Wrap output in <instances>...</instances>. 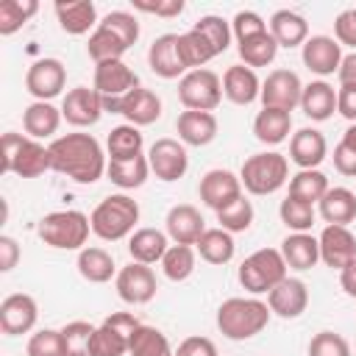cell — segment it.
<instances>
[{"instance_id": "03108f58", "label": "cell", "mask_w": 356, "mask_h": 356, "mask_svg": "<svg viewBox=\"0 0 356 356\" xmlns=\"http://www.w3.org/2000/svg\"><path fill=\"white\" fill-rule=\"evenodd\" d=\"M350 11H353V17H356V8H350Z\"/></svg>"}, {"instance_id": "6da1fadb", "label": "cell", "mask_w": 356, "mask_h": 356, "mask_svg": "<svg viewBox=\"0 0 356 356\" xmlns=\"http://www.w3.org/2000/svg\"><path fill=\"white\" fill-rule=\"evenodd\" d=\"M47 147L53 170L72 178L75 184H95L108 167L106 153L92 134H64L56 136Z\"/></svg>"}, {"instance_id": "d590c367", "label": "cell", "mask_w": 356, "mask_h": 356, "mask_svg": "<svg viewBox=\"0 0 356 356\" xmlns=\"http://www.w3.org/2000/svg\"><path fill=\"white\" fill-rule=\"evenodd\" d=\"M195 250H197L200 259L209 261V264H228V261L234 259V250H236L234 234H228V231H222V228H206L203 236L197 239Z\"/></svg>"}, {"instance_id": "52a82bcc", "label": "cell", "mask_w": 356, "mask_h": 356, "mask_svg": "<svg viewBox=\"0 0 356 356\" xmlns=\"http://www.w3.org/2000/svg\"><path fill=\"white\" fill-rule=\"evenodd\" d=\"M286 261L281 256V250L275 248H259L256 253H250L242 264H239V284L250 292V295H264L270 292L275 284H281L286 278Z\"/></svg>"}, {"instance_id": "c3c4849f", "label": "cell", "mask_w": 356, "mask_h": 356, "mask_svg": "<svg viewBox=\"0 0 356 356\" xmlns=\"http://www.w3.org/2000/svg\"><path fill=\"white\" fill-rule=\"evenodd\" d=\"M92 323L86 320H72L61 328V339H64V350L67 356H92V337H95Z\"/></svg>"}, {"instance_id": "db71d44e", "label": "cell", "mask_w": 356, "mask_h": 356, "mask_svg": "<svg viewBox=\"0 0 356 356\" xmlns=\"http://www.w3.org/2000/svg\"><path fill=\"white\" fill-rule=\"evenodd\" d=\"M231 31H234V36H236V42H245V39H250V36H259V33H264V31H270L267 28V22L256 14V11H236V17L231 19Z\"/></svg>"}, {"instance_id": "8992f818", "label": "cell", "mask_w": 356, "mask_h": 356, "mask_svg": "<svg viewBox=\"0 0 356 356\" xmlns=\"http://www.w3.org/2000/svg\"><path fill=\"white\" fill-rule=\"evenodd\" d=\"M239 181L250 195H273L289 181V161L275 150L253 153L239 170Z\"/></svg>"}, {"instance_id": "603a6c76", "label": "cell", "mask_w": 356, "mask_h": 356, "mask_svg": "<svg viewBox=\"0 0 356 356\" xmlns=\"http://www.w3.org/2000/svg\"><path fill=\"white\" fill-rule=\"evenodd\" d=\"M328 156V142L317 128H300L289 139V159L300 170H317Z\"/></svg>"}, {"instance_id": "cb8c5ba5", "label": "cell", "mask_w": 356, "mask_h": 356, "mask_svg": "<svg viewBox=\"0 0 356 356\" xmlns=\"http://www.w3.org/2000/svg\"><path fill=\"white\" fill-rule=\"evenodd\" d=\"M222 95L236 106L253 103L261 95V81H259L256 70H250L245 64H231L222 75Z\"/></svg>"}, {"instance_id": "f546056e", "label": "cell", "mask_w": 356, "mask_h": 356, "mask_svg": "<svg viewBox=\"0 0 356 356\" xmlns=\"http://www.w3.org/2000/svg\"><path fill=\"white\" fill-rule=\"evenodd\" d=\"M317 211L328 225H348L356 220V192L345 186H328V192L317 203Z\"/></svg>"}, {"instance_id": "5bb4252c", "label": "cell", "mask_w": 356, "mask_h": 356, "mask_svg": "<svg viewBox=\"0 0 356 356\" xmlns=\"http://www.w3.org/2000/svg\"><path fill=\"white\" fill-rule=\"evenodd\" d=\"M197 195H200V200H203L209 209L222 211L225 206H231L234 200L242 197V181H239V175H234L231 170L217 167V170H209V172L200 178Z\"/></svg>"}, {"instance_id": "836d02e7", "label": "cell", "mask_w": 356, "mask_h": 356, "mask_svg": "<svg viewBox=\"0 0 356 356\" xmlns=\"http://www.w3.org/2000/svg\"><path fill=\"white\" fill-rule=\"evenodd\" d=\"M292 131V114L281 108H261L253 120V134L261 145H281Z\"/></svg>"}, {"instance_id": "6f0895ef", "label": "cell", "mask_w": 356, "mask_h": 356, "mask_svg": "<svg viewBox=\"0 0 356 356\" xmlns=\"http://www.w3.org/2000/svg\"><path fill=\"white\" fill-rule=\"evenodd\" d=\"M175 356H217V345L209 339V337H186Z\"/></svg>"}, {"instance_id": "f35d334b", "label": "cell", "mask_w": 356, "mask_h": 356, "mask_svg": "<svg viewBox=\"0 0 356 356\" xmlns=\"http://www.w3.org/2000/svg\"><path fill=\"white\" fill-rule=\"evenodd\" d=\"M178 53H181V61H184L186 72H189V70H203V64H209V61L217 56V53L211 50V44H209L195 28L178 33Z\"/></svg>"}, {"instance_id": "f5cc1de1", "label": "cell", "mask_w": 356, "mask_h": 356, "mask_svg": "<svg viewBox=\"0 0 356 356\" xmlns=\"http://www.w3.org/2000/svg\"><path fill=\"white\" fill-rule=\"evenodd\" d=\"M100 25L108 28L111 33H117L128 47L136 44V39H139V22H136V17L128 14V11H108V14L100 19Z\"/></svg>"}, {"instance_id": "8d00e7d4", "label": "cell", "mask_w": 356, "mask_h": 356, "mask_svg": "<svg viewBox=\"0 0 356 356\" xmlns=\"http://www.w3.org/2000/svg\"><path fill=\"white\" fill-rule=\"evenodd\" d=\"M236 50H239L242 64L253 70V67H267V64L275 61V56H278V42L273 39L270 31H264V33H259V36H250V39H245V42H236Z\"/></svg>"}, {"instance_id": "003e7915", "label": "cell", "mask_w": 356, "mask_h": 356, "mask_svg": "<svg viewBox=\"0 0 356 356\" xmlns=\"http://www.w3.org/2000/svg\"><path fill=\"white\" fill-rule=\"evenodd\" d=\"M172 356H175V353H172Z\"/></svg>"}, {"instance_id": "9f6ffc18", "label": "cell", "mask_w": 356, "mask_h": 356, "mask_svg": "<svg viewBox=\"0 0 356 356\" xmlns=\"http://www.w3.org/2000/svg\"><path fill=\"white\" fill-rule=\"evenodd\" d=\"M334 39L339 44H348V47L356 50V17H353L350 8L337 14V19H334Z\"/></svg>"}, {"instance_id": "1f68e13d", "label": "cell", "mask_w": 356, "mask_h": 356, "mask_svg": "<svg viewBox=\"0 0 356 356\" xmlns=\"http://www.w3.org/2000/svg\"><path fill=\"white\" fill-rule=\"evenodd\" d=\"M61 108H56L53 103L44 100H33L25 111H22V128L31 139H47L58 131L61 125Z\"/></svg>"}, {"instance_id": "7402d4cb", "label": "cell", "mask_w": 356, "mask_h": 356, "mask_svg": "<svg viewBox=\"0 0 356 356\" xmlns=\"http://www.w3.org/2000/svg\"><path fill=\"white\" fill-rule=\"evenodd\" d=\"M117 114H122L128 120V125H153L159 117H161V97L145 86H136L134 92H128L120 106H117Z\"/></svg>"}, {"instance_id": "83f0119b", "label": "cell", "mask_w": 356, "mask_h": 356, "mask_svg": "<svg viewBox=\"0 0 356 356\" xmlns=\"http://www.w3.org/2000/svg\"><path fill=\"white\" fill-rule=\"evenodd\" d=\"M278 250H281L286 267L289 270H298V273L312 270L320 261V242L309 231L306 234H286Z\"/></svg>"}, {"instance_id": "74e56055", "label": "cell", "mask_w": 356, "mask_h": 356, "mask_svg": "<svg viewBox=\"0 0 356 356\" xmlns=\"http://www.w3.org/2000/svg\"><path fill=\"white\" fill-rule=\"evenodd\" d=\"M142 134L136 125H117L108 131V139H106V150H108V159L114 161H122V159H136L142 156Z\"/></svg>"}, {"instance_id": "11a10c76", "label": "cell", "mask_w": 356, "mask_h": 356, "mask_svg": "<svg viewBox=\"0 0 356 356\" xmlns=\"http://www.w3.org/2000/svg\"><path fill=\"white\" fill-rule=\"evenodd\" d=\"M134 8L136 11H145V14H156V17H178L184 11V0H134Z\"/></svg>"}, {"instance_id": "7c38bea8", "label": "cell", "mask_w": 356, "mask_h": 356, "mask_svg": "<svg viewBox=\"0 0 356 356\" xmlns=\"http://www.w3.org/2000/svg\"><path fill=\"white\" fill-rule=\"evenodd\" d=\"M114 286H117L120 300H125L131 306L150 303L156 298V289H159L156 273L147 264H139V261H131V264L120 267L117 278H114Z\"/></svg>"}, {"instance_id": "94428289", "label": "cell", "mask_w": 356, "mask_h": 356, "mask_svg": "<svg viewBox=\"0 0 356 356\" xmlns=\"http://www.w3.org/2000/svg\"><path fill=\"white\" fill-rule=\"evenodd\" d=\"M337 111L350 120V125L356 122V86H339L337 89Z\"/></svg>"}, {"instance_id": "4316f807", "label": "cell", "mask_w": 356, "mask_h": 356, "mask_svg": "<svg viewBox=\"0 0 356 356\" xmlns=\"http://www.w3.org/2000/svg\"><path fill=\"white\" fill-rule=\"evenodd\" d=\"M167 231H159V228H136L131 236H128V253H131V261H139V264H156L164 259L170 242H167Z\"/></svg>"}, {"instance_id": "d4e9b609", "label": "cell", "mask_w": 356, "mask_h": 356, "mask_svg": "<svg viewBox=\"0 0 356 356\" xmlns=\"http://www.w3.org/2000/svg\"><path fill=\"white\" fill-rule=\"evenodd\" d=\"M217 128L220 125H217V117L211 111H181L175 120L178 139L184 145H192V147H203V145L214 142Z\"/></svg>"}, {"instance_id": "f1b7e54d", "label": "cell", "mask_w": 356, "mask_h": 356, "mask_svg": "<svg viewBox=\"0 0 356 356\" xmlns=\"http://www.w3.org/2000/svg\"><path fill=\"white\" fill-rule=\"evenodd\" d=\"M270 33L278 42V47H303L309 39V22L289 8H278L270 17Z\"/></svg>"}, {"instance_id": "7a4b0ae2", "label": "cell", "mask_w": 356, "mask_h": 356, "mask_svg": "<svg viewBox=\"0 0 356 356\" xmlns=\"http://www.w3.org/2000/svg\"><path fill=\"white\" fill-rule=\"evenodd\" d=\"M270 306L259 298H228L217 309V328L222 337L242 342L261 334L270 323Z\"/></svg>"}, {"instance_id": "2e32d148", "label": "cell", "mask_w": 356, "mask_h": 356, "mask_svg": "<svg viewBox=\"0 0 356 356\" xmlns=\"http://www.w3.org/2000/svg\"><path fill=\"white\" fill-rule=\"evenodd\" d=\"M36 317H39V306L28 292L6 295L0 303V328L8 337L28 334L36 325Z\"/></svg>"}, {"instance_id": "91938a15", "label": "cell", "mask_w": 356, "mask_h": 356, "mask_svg": "<svg viewBox=\"0 0 356 356\" xmlns=\"http://www.w3.org/2000/svg\"><path fill=\"white\" fill-rule=\"evenodd\" d=\"M19 261V245L14 236L3 234L0 236V273H11Z\"/></svg>"}, {"instance_id": "d6a6232c", "label": "cell", "mask_w": 356, "mask_h": 356, "mask_svg": "<svg viewBox=\"0 0 356 356\" xmlns=\"http://www.w3.org/2000/svg\"><path fill=\"white\" fill-rule=\"evenodd\" d=\"M78 273L89 284H106V281L117 278V264L106 248L92 245V248L78 250Z\"/></svg>"}, {"instance_id": "680465c9", "label": "cell", "mask_w": 356, "mask_h": 356, "mask_svg": "<svg viewBox=\"0 0 356 356\" xmlns=\"http://www.w3.org/2000/svg\"><path fill=\"white\" fill-rule=\"evenodd\" d=\"M334 167H337V172L356 178V147H350L339 139V145L334 147Z\"/></svg>"}, {"instance_id": "f6af8a7d", "label": "cell", "mask_w": 356, "mask_h": 356, "mask_svg": "<svg viewBox=\"0 0 356 356\" xmlns=\"http://www.w3.org/2000/svg\"><path fill=\"white\" fill-rule=\"evenodd\" d=\"M131 348V337L117 331L111 323H100L92 337V356H125Z\"/></svg>"}, {"instance_id": "277c9868", "label": "cell", "mask_w": 356, "mask_h": 356, "mask_svg": "<svg viewBox=\"0 0 356 356\" xmlns=\"http://www.w3.org/2000/svg\"><path fill=\"white\" fill-rule=\"evenodd\" d=\"M47 170H53L50 147L14 131L3 134V172H14L19 178H39Z\"/></svg>"}, {"instance_id": "f907efd6", "label": "cell", "mask_w": 356, "mask_h": 356, "mask_svg": "<svg viewBox=\"0 0 356 356\" xmlns=\"http://www.w3.org/2000/svg\"><path fill=\"white\" fill-rule=\"evenodd\" d=\"M28 356H67L64 350V339H61V328H42L36 334H31L28 339V348H25Z\"/></svg>"}, {"instance_id": "9a60e30c", "label": "cell", "mask_w": 356, "mask_h": 356, "mask_svg": "<svg viewBox=\"0 0 356 356\" xmlns=\"http://www.w3.org/2000/svg\"><path fill=\"white\" fill-rule=\"evenodd\" d=\"M61 117L75 128H89L103 117V97L89 86H75L61 100Z\"/></svg>"}, {"instance_id": "ab89813d", "label": "cell", "mask_w": 356, "mask_h": 356, "mask_svg": "<svg viewBox=\"0 0 356 356\" xmlns=\"http://www.w3.org/2000/svg\"><path fill=\"white\" fill-rule=\"evenodd\" d=\"M125 50H128V44H125L117 33H111L108 28H103V25H97V28L92 31L89 44H86V53H89V58H92L95 64H103V61H120Z\"/></svg>"}, {"instance_id": "bcb514c9", "label": "cell", "mask_w": 356, "mask_h": 356, "mask_svg": "<svg viewBox=\"0 0 356 356\" xmlns=\"http://www.w3.org/2000/svg\"><path fill=\"white\" fill-rule=\"evenodd\" d=\"M161 270L170 281H186L195 273V248L192 245H170L161 259Z\"/></svg>"}, {"instance_id": "681fc988", "label": "cell", "mask_w": 356, "mask_h": 356, "mask_svg": "<svg viewBox=\"0 0 356 356\" xmlns=\"http://www.w3.org/2000/svg\"><path fill=\"white\" fill-rule=\"evenodd\" d=\"M217 222H220V228L228 231V234H242V231H248L250 222H253V203L242 195L239 200H234L231 206H225L222 211H217Z\"/></svg>"}, {"instance_id": "e0dca14e", "label": "cell", "mask_w": 356, "mask_h": 356, "mask_svg": "<svg viewBox=\"0 0 356 356\" xmlns=\"http://www.w3.org/2000/svg\"><path fill=\"white\" fill-rule=\"evenodd\" d=\"M267 306L273 314L284 317V320H295L306 312L309 306V286L300 281V278H292L286 275L281 284H275L270 292H267Z\"/></svg>"}, {"instance_id": "e7e4bbea", "label": "cell", "mask_w": 356, "mask_h": 356, "mask_svg": "<svg viewBox=\"0 0 356 356\" xmlns=\"http://www.w3.org/2000/svg\"><path fill=\"white\" fill-rule=\"evenodd\" d=\"M342 142H345V145H350V147H356V122L342 134Z\"/></svg>"}, {"instance_id": "4fadbf2b", "label": "cell", "mask_w": 356, "mask_h": 356, "mask_svg": "<svg viewBox=\"0 0 356 356\" xmlns=\"http://www.w3.org/2000/svg\"><path fill=\"white\" fill-rule=\"evenodd\" d=\"M64 83H67V67L58 58H39L25 72V89L36 100H44V103L61 95Z\"/></svg>"}, {"instance_id": "8fae6325", "label": "cell", "mask_w": 356, "mask_h": 356, "mask_svg": "<svg viewBox=\"0 0 356 356\" xmlns=\"http://www.w3.org/2000/svg\"><path fill=\"white\" fill-rule=\"evenodd\" d=\"M147 164H150V172L159 178V181H178L186 175L189 170V156H186V145L178 142V139H170V136H161L150 145L147 150Z\"/></svg>"}, {"instance_id": "30bf717a", "label": "cell", "mask_w": 356, "mask_h": 356, "mask_svg": "<svg viewBox=\"0 0 356 356\" xmlns=\"http://www.w3.org/2000/svg\"><path fill=\"white\" fill-rule=\"evenodd\" d=\"M300 95H303V81L298 78V72L292 70H273L264 81H261V108H281V111H295L300 106Z\"/></svg>"}, {"instance_id": "e575fe53", "label": "cell", "mask_w": 356, "mask_h": 356, "mask_svg": "<svg viewBox=\"0 0 356 356\" xmlns=\"http://www.w3.org/2000/svg\"><path fill=\"white\" fill-rule=\"evenodd\" d=\"M106 175L114 186L120 189H139L147 175H150V164H147V156H136V159H122V161H114L108 159V167H106Z\"/></svg>"}, {"instance_id": "ffe728a7", "label": "cell", "mask_w": 356, "mask_h": 356, "mask_svg": "<svg viewBox=\"0 0 356 356\" xmlns=\"http://www.w3.org/2000/svg\"><path fill=\"white\" fill-rule=\"evenodd\" d=\"M164 225H167V236L175 242V245H197V239L203 236L206 231V220L203 214L189 206V203H178L167 211L164 217Z\"/></svg>"}, {"instance_id": "7dc6e473", "label": "cell", "mask_w": 356, "mask_h": 356, "mask_svg": "<svg viewBox=\"0 0 356 356\" xmlns=\"http://www.w3.org/2000/svg\"><path fill=\"white\" fill-rule=\"evenodd\" d=\"M192 28H195V31H197L209 44H211V50H214L217 56L228 50L231 36H234L231 22H228V19H222V17H217V14H206V17H200Z\"/></svg>"}, {"instance_id": "ba28073f", "label": "cell", "mask_w": 356, "mask_h": 356, "mask_svg": "<svg viewBox=\"0 0 356 356\" xmlns=\"http://www.w3.org/2000/svg\"><path fill=\"white\" fill-rule=\"evenodd\" d=\"M178 100L186 111H214L222 100V81L214 70H189L178 81Z\"/></svg>"}, {"instance_id": "b9f144b4", "label": "cell", "mask_w": 356, "mask_h": 356, "mask_svg": "<svg viewBox=\"0 0 356 356\" xmlns=\"http://www.w3.org/2000/svg\"><path fill=\"white\" fill-rule=\"evenodd\" d=\"M278 217H281V222H284L292 234H306V231L314 225L317 211H314L312 203L286 195V197L281 200V206H278Z\"/></svg>"}, {"instance_id": "4dcf8cb0", "label": "cell", "mask_w": 356, "mask_h": 356, "mask_svg": "<svg viewBox=\"0 0 356 356\" xmlns=\"http://www.w3.org/2000/svg\"><path fill=\"white\" fill-rule=\"evenodd\" d=\"M300 108L309 120L323 122L337 111V89L325 81H312L303 83V95H300Z\"/></svg>"}, {"instance_id": "ac0fdd59", "label": "cell", "mask_w": 356, "mask_h": 356, "mask_svg": "<svg viewBox=\"0 0 356 356\" xmlns=\"http://www.w3.org/2000/svg\"><path fill=\"white\" fill-rule=\"evenodd\" d=\"M320 242V261H325L331 270H342L356 259V236L348 225H325L317 236Z\"/></svg>"}, {"instance_id": "484cf974", "label": "cell", "mask_w": 356, "mask_h": 356, "mask_svg": "<svg viewBox=\"0 0 356 356\" xmlns=\"http://www.w3.org/2000/svg\"><path fill=\"white\" fill-rule=\"evenodd\" d=\"M56 17H58V25L64 33H72V36H81L86 33L89 28H97V8L92 0H58L53 6Z\"/></svg>"}, {"instance_id": "44dd1931", "label": "cell", "mask_w": 356, "mask_h": 356, "mask_svg": "<svg viewBox=\"0 0 356 356\" xmlns=\"http://www.w3.org/2000/svg\"><path fill=\"white\" fill-rule=\"evenodd\" d=\"M147 67L159 75V78H184L186 75V67L181 61V53H178V33H161L159 39H153L150 50H147Z\"/></svg>"}, {"instance_id": "be15d7a7", "label": "cell", "mask_w": 356, "mask_h": 356, "mask_svg": "<svg viewBox=\"0 0 356 356\" xmlns=\"http://www.w3.org/2000/svg\"><path fill=\"white\" fill-rule=\"evenodd\" d=\"M339 284H342V289H345L350 298H356V259H353L348 267L339 270Z\"/></svg>"}, {"instance_id": "ee69618b", "label": "cell", "mask_w": 356, "mask_h": 356, "mask_svg": "<svg viewBox=\"0 0 356 356\" xmlns=\"http://www.w3.org/2000/svg\"><path fill=\"white\" fill-rule=\"evenodd\" d=\"M39 11L36 0H0V36L17 33Z\"/></svg>"}, {"instance_id": "7bdbcfd3", "label": "cell", "mask_w": 356, "mask_h": 356, "mask_svg": "<svg viewBox=\"0 0 356 356\" xmlns=\"http://www.w3.org/2000/svg\"><path fill=\"white\" fill-rule=\"evenodd\" d=\"M128 353H131V356H172V350H170V339H167L159 328L145 325V323L134 331Z\"/></svg>"}, {"instance_id": "816d5d0a", "label": "cell", "mask_w": 356, "mask_h": 356, "mask_svg": "<svg viewBox=\"0 0 356 356\" xmlns=\"http://www.w3.org/2000/svg\"><path fill=\"white\" fill-rule=\"evenodd\" d=\"M309 356H350V345L337 331H317L309 342Z\"/></svg>"}, {"instance_id": "60d3db41", "label": "cell", "mask_w": 356, "mask_h": 356, "mask_svg": "<svg viewBox=\"0 0 356 356\" xmlns=\"http://www.w3.org/2000/svg\"><path fill=\"white\" fill-rule=\"evenodd\" d=\"M325 192H328V178L320 170H298L289 178V195L298 200H306L312 206L320 203Z\"/></svg>"}, {"instance_id": "6125c7cd", "label": "cell", "mask_w": 356, "mask_h": 356, "mask_svg": "<svg viewBox=\"0 0 356 356\" xmlns=\"http://www.w3.org/2000/svg\"><path fill=\"white\" fill-rule=\"evenodd\" d=\"M337 78H339V86H356V50L342 56V64L337 70Z\"/></svg>"}, {"instance_id": "3957f363", "label": "cell", "mask_w": 356, "mask_h": 356, "mask_svg": "<svg viewBox=\"0 0 356 356\" xmlns=\"http://www.w3.org/2000/svg\"><path fill=\"white\" fill-rule=\"evenodd\" d=\"M89 222H92V234L100 236L103 242L125 239L134 234V225L139 222V203L122 192L108 195L92 209Z\"/></svg>"}, {"instance_id": "9c48e42d", "label": "cell", "mask_w": 356, "mask_h": 356, "mask_svg": "<svg viewBox=\"0 0 356 356\" xmlns=\"http://www.w3.org/2000/svg\"><path fill=\"white\" fill-rule=\"evenodd\" d=\"M139 86V78L136 72L120 58V61H103V64H95V83L92 89L103 97V111H111L117 114V106L120 100L134 92Z\"/></svg>"}, {"instance_id": "5b68a950", "label": "cell", "mask_w": 356, "mask_h": 356, "mask_svg": "<svg viewBox=\"0 0 356 356\" xmlns=\"http://www.w3.org/2000/svg\"><path fill=\"white\" fill-rule=\"evenodd\" d=\"M92 222L83 211L78 209H67V211H50L39 220L36 234L44 245L56 248V250H83L86 239H89Z\"/></svg>"}, {"instance_id": "d6986e66", "label": "cell", "mask_w": 356, "mask_h": 356, "mask_svg": "<svg viewBox=\"0 0 356 356\" xmlns=\"http://www.w3.org/2000/svg\"><path fill=\"white\" fill-rule=\"evenodd\" d=\"M300 58L309 72L314 75H334L342 64V44L334 36H309L306 44L300 47Z\"/></svg>"}]
</instances>
